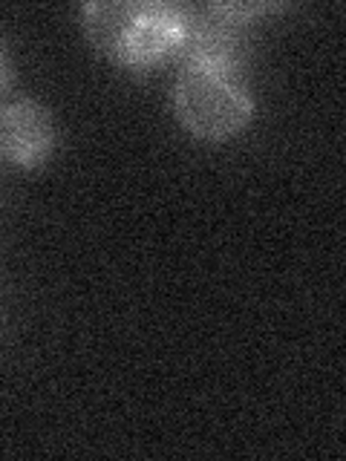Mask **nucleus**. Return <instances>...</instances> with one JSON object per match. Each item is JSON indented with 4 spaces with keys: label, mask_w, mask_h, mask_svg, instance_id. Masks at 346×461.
Listing matches in <instances>:
<instances>
[{
    "label": "nucleus",
    "mask_w": 346,
    "mask_h": 461,
    "mask_svg": "<svg viewBox=\"0 0 346 461\" xmlns=\"http://www.w3.org/2000/svg\"><path fill=\"white\" fill-rule=\"evenodd\" d=\"M173 113L199 141L240 136L254 119V95L240 61L185 58L173 81Z\"/></svg>",
    "instance_id": "2"
},
{
    "label": "nucleus",
    "mask_w": 346,
    "mask_h": 461,
    "mask_svg": "<svg viewBox=\"0 0 346 461\" xmlns=\"http://www.w3.org/2000/svg\"><path fill=\"white\" fill-rule=\"evenodd\" d=\"M58 127L47 104L38 98H12L0 104V156L12 167L32 170L50 162Z\"/></svg>",
    "instance_id": "3"
},
{
    "label": "nucleus",
    "mask_w": 346,
    "mask_h": 461,
    "mask_svg": "<svg viewBox=\"0 0 346 461\" xmlns=\"http://www.w3.org/2000/svg\"><path fill=\"white\" fill-rule=\"evenodd\" d=\"M12 81H14V64H12V55H9L6 41L0 38V98L9 93Z\"/></svg>",
    "instance_id": "4"
},
{
    "label": "nucleus",
    "mask_w": 346,
    "mask_h": 461,
    "mask_svg": "<svg viewBox=\"0 0 346 461\" xmlns=\"http://www.w3.org/2000/svg\"><path fill=\"white\" fill-rule=\"evenodd\" d=\"M86 41L127 69H150L179 58L191 6L168 0H93L81 6Z\"/></svg>",
    "instance_id": "1"
}]
</instances>
